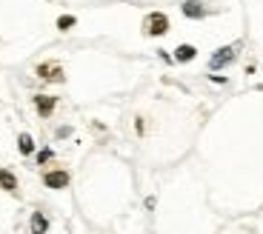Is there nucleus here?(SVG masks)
<instances>
[{"label": "nucleus", "instance_id": "1", "mask_svg": "<svg viewBox=\"0 0 263 234\" xmlns=\"http://www.w3.org/2000/svg\"><path fill=\"white\" fill-rule=\"evenodd\" d=\"M143 32L149 34V37H160V34H166V32H169V17H166L163 12H152V14H146V20H143Z\"/></svg>", "mask_w": 263, "mask_h": 234}, {"label": "nucleus", "instance_id": "2", "mask_svg": "<svg viewBox=\"0 0 263 234\" xmlns=\"http://www.w3.org/2000/svg\"><path fill=\"white\" fill-rule=\"evenodd\" d=\"M237 52H240V43H229V46H223V49H217V52L209 57V69L215 72V69H223V66H229L232 60L237 57Z\"/></svg>", "mask_w": 263, "mask_h": 234}, {"label": "nucleus", "instance_id": "3", "mask_svg": "<svg viewBox=\"0 0 263 234\" xmlns=\"http://www.w3.org/2000/svg\"><path fill=\"white\" fill-rule=\"evenodd\" d=\"M37 77L46 80V83H60L63 80V69L58 63H40L37 66Z\"/></svg>", "mask_w": 263, "mask_h": 234}, {"label": "nucleus", "instance_id": "4", "mask_svg": "<svg viewBox=\"0 0 263 234\" xmlns=\"http://www.w3.org/2000/svg\"><path fill=\"white\" fill-rule=\"evenodd\" d=\"M43 183H46L49 189H66L69 186V171H46L43 174Z\"/></svg>", "mask_w": 263, "mask_h": 234}, {"label": "nucleus", "instance_id": "5", "mask_svg": "<svg viewBox=\"0 0 263 234\" xmlns=\"http://www.w3.org/2000/svg\"><path fill=\"white\" fill-rule=\"evenodd\" d=\"M34 106H37V114H40V117H49V114L54 111V106H58V98L37 94V98H34Z\"/></svg>", "mask_w": 263, "mask_h": 234}, {"label": "nucleus", "instance_id": "6", "mask_svg": "<svg viewBox=\"0 0 263 234\" xmlns=\"http://www.w3.org/2000/svg\"><path fill=\"white\" fill-rule=\"evenodd\" d=\"M180 9H183V14H186V17H195V20L206 17V6L200 3V0H186V3H183Z\"/></svg>", "mask_w": 263, "mask_h": 234}, {"label": "nucleus", "instance_id": "7", "mask_svg": "<svg viewBox=\"0 0 263 234\" xmlns=\"http://www.w3.org/2000/svg\"><path fill=\"white\" fill-rule=\"evenodd\" d=\"M32 234H46V228H49V220L43 217V211H32Z\"/></svg>", "mask_w": 263, "mask_h": 234}, {"label": "nucleus", "instance_id": "8", "mask_svg": "<svg viewBox=\"0 0 263 234\" xmlns=\"http://www.w3.org/2000/svg\"><path fill=\"white\" fill-rule=\"evenodd\" d=\"M195 54H197V49H195V46H189V43H183V46H178V49H175V60H180V63L195 60Z\"/></svg>", "mask_w": 263, "mask_h": 234}, {"label": "nucleus", "instance_id": "9", "mask_svg": "<svg viewBox=\"0 0 263 234\" xmlns=\"http://www.w3.org/2000/svg\"><path fill=\"white\" fill-rule=\"evenodd\" d=\"M0 189H6V191H17V177H14L9 169H0Z\"/></svg>", "mask_w": 263, "mask_h": 234}, {"label": "nucleus", "instance_id": "10", "mask_svg": "<svg viewBox=\"0 0 263 234\" xmlns=\"http://www.w3.org/2000/svg\"><path fill=\"white\" fill-rule=\"evenodd\" d=\"M17 149H20V154H32V151H34V140H32L29 134H20Z\"/></svg>", "mask_w": 263, "mask_h": 234}, {"label": "nucleus", "instance_id": "11", "mask_svg": "<svg viewBox=\"0 0 263 234\" xmlns=\"http://www.w3.org/2000/svg\"><path fill=\"white\" fill-rule=\"evenodd\" d=\"M72 26H74V17H72V14H63V17H58V29H60V32H69Z\"/></svg>", "mask_w": 263, "mask_h": 234}, {"label": "nucleus", "instance_id": "12", "mask_svg": "<svg viewBox=\"0 0 263 234\" xmlns=\"http://www.w3.org/2000/svg\"><path fill=\"white\" fill-rule=\"evenodd\" d=\"M46 160H52V149H40L37 151V163H46Z\"/></svg>", "mask_w": 263, "mask_h": 234}]
</instances>
